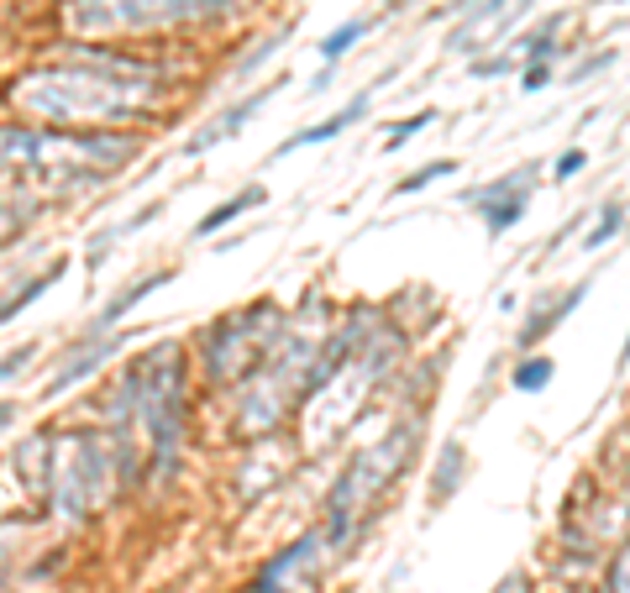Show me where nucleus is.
Masks as SVG:
<instances>
[{
	"label": "nucleus",
	"instance_id": "nucleus-1",
	"mask_svg": "<svg viewBox=\"0 0 630 593\" xmlns=\"http://www.w3.org/2000/svg\"><path fill=\"white\" fill-rule=\"evenodd\" d=\"M164 100V69L122 53H74L69 64L32 69L11 85V105L58 132H116Z\"/></svg>",
	"mask_w": 630,
	"mask_h": 593
},
{
	"label": "nucleus",
	"instance_id": "nucleus-2",
	"mask_svg": "<svg viewBox=\"0 0 630 593\" xmlns=\"http://www.w3.org/2000/svg\"><path fill=\"white\" fill-rule=\"evenodd\" d=\"M137 158L126 132H58V126H0V174L11 179H111Z\"/></svg>",
	"mask_w": 630,
	"mask_h": 593
},
{
	"label": "nucleus",
	"instance_id": "nucleus-3",
	"mask_svg": "<svg viewBox=\"0 0 630 593\" xmlns=\"http://www.w3.org/2000/svg\"><path fill=\"white\" fill-rule=\"evenodd\" d=\"M126 400L137 426L147 430V451H153V473L173 478L179 468V447L190 430V394H184V342H158L147 347V357L126 373Z\"/></svg>",
	"mask_w": 630,
	"mask_h": 593
},
{
	"label": "nucleus",
	"instance_id": "nucleus-4",
	"mask_svg": "<svg viewBox=\"0 0 630 593\" xmlns=\"http://www.w3.org/2000/svg\"><path fill=\"white\" fill-rule=\"evenodd\" d=\"M243 0H64L58 26L69 37H147L190 22H216Z\"/></svg>",
	"mask_w": 630,
	"mask_h": 593
},
{
	"label": "nucleus",
	"instance_id": "nucleus-5",
	"mask_svg": "<svg viewBox=\"0 0 630 593\" xmlns=\"http://www.w3.org/2000/svg\"><path fill=\"white\" fill-rule=\"evenodd\" d=\"M111 478H116V451L100 430H69L53 447L48 489H53V515L58 521H90L100 504L111 499Z\"/></svg>",
	"mask_w": 630,
	"mask_h": 593
},
{
	"label": "nucleus",
	"instance_id": "nucleus-6",
	"mask_svg": "<svg viewBox=\"0 0 630 593\" xmlns=\"http://www.w3.org/2000/svg\"><path fill=\"white\" fill-rule=\"evenodd\" d=\"M410 447H415V421H405V430L394 426L379 441V447H368L347 473L337 478V489L326 494V521H331V536L337 541H347V530H352V521L363 515L373 499L384 494V483L394 473H405V457H410Z\"/></svg>",
	"mask_w": 630,
	"mask_h": 593
},
{
	"label": "nucleus",
	"instance_id": "nucleus-7",
	"mask_svg": "<svg viewBox=\"0 0 630 593\" xmlns=\"http://www.w3.org/2000/svg\"><path fill=\"white\" fill-rule=\"evenodd\" d=\"M273 347H279V310L247 305L205 336V373L216 383H243Z\"/></svg>",
	"mask_w": 630,
	"mask_h": 593
},
{
	"label": "nucleus",
	"instance_id": "nucleus-8",
	"mask_svg": "<svg viewBox=\"0 0 630 593\" xmlns=\"http://www.w3.org/2000/svg\"><path fill=\"white\" fill-rule=\"evenodd\" d=\"M536 168L541 164H520L499 174V179H488L479 190H468V200L479 205V221H484L488 237H505L509 226H520L526 211H531V194H536Z\"/></svg>",
	"mask_w": 630,
	"mask_h": 593
},
{
	"label": "nucleus",
	"instance_id": "nucleus-9",
	"mask_svg": "<svg viewBox=\"0 0 630 593\" xmlns=\"http://www.w3.org/2000/svg\"><path fill=\"white\" fill-rule=\"evenodd\" d=\"M126 347V332L116 326V332H105V336H79L69 347V357L58 362V373H53L48 383H43V400H58V394H69V389H79L85 379H95L100 368L111 362V357Z\"/></svg>",
	"mask_w": 630,
	"mask_h": 593
},
{
	"label": "nucleus",
	"instance_id": "nucleus-10",
	"mask_svg": "<svg viewBox=\"0 0 630 593\" xmlns=\"http://www.w3.org/2000/svg\"><path fill=\"white\" fill-rule=\"evenodd\" d=\"M279 85H290V79L279 74L273 85H258L252 96L232 100V105H226L221 116H211V121H205V126H200V132H194V137H190V143H184V158H200V153H211V147H216V143H226V137H243V132H247V121H252V116H258V111H263V105H268V100L279 96Z\"/></svg>",
	"mask_w": 630,
	"mask_h": 593
},
{
	"label": "nucleus",
	"instance_id": "nucleus-11",
	"mask_svg": "<svg viewBox=\"0 0 630 593\" xmlns=\"http://www.w3.org/2000/svg\"><path fill=\"white\" fill-rule=\"evenodd\" d=\"M583 294H588V279H578V284H567V289H552V294H541V300L526 310V321H520V332H515V347H520V353H536V347H541V342H547V336L558 332L562 321L583 305Z\"/></svg>",
	"mask_w": 630,
	"mask_h": 593
},
{
	"label": "nucleus",
	"instance_id": "nucleus-12",
	"mask_svg": "<svg viewBox=\"0 0 630 593\" xmlns=\"http://www.w3.org/2000/svg\"><path fill=\"white\" fill-rule=\"evenodd\" d=\"M373 90H379V85H368V90H358V96L347 100L341 111H331V116H326V121H315V126H305V132H294L290 143L279 147V158H284V153H300V147L337 143V137H341V132H347V126H352V121H363V116H368V105H373Z\"/></svg>",
	"mask_w": 630,
	"mask_h": 593
},
{
	"label": "nucleus",
	"instance_id": "nucleus-13",
	"mask_svg": "<svg viewBox=\"0 0 630 593\" xmlns=\"http://www.w3.org/2000/svg\"><path fill=\"white\" fill-rule=\"evenodd\" d=\"M173 279V268H153V273H143V279H132V284L126 289H116V300H111V305L100 310L95 321H90V332L85 336H105V332H116V326H122L126 315H132V310L143 305L147 294H153V289H164Z\"/></svg>",
	"mask_w": 630,
	"mask_h": 593
},
{
	"label": "nucleus",
	"instance_id": "nucleus-14",
	"mask_svg": "<svg viewBox=\"0 0 630 593\" xmlns=\"http://www.w3.org/2000/svg\"><path fill=\"white\" fill-rule=\"evenodd\" d=\"M69 273V258H53V262H43L32 279H22L16 289H5V300H0V321H11V315H22L26 305H37L43 300V289H53L58 279Z\"/></svg>",
	"mask_w": 630,
	"mask_h": 593
},
{
	"label": "nucleus",
	"instance_id": "nucleus-15",
	"mask_svg": "<svg viewBox=\"0 0 630 593\" xmlns=\"http://www.w3.org/2000/svg\"><path fill=\"white\" fill-rule=\"evenodd\" d=\"M462 478H468V451H462V441H447L437 457V473H431V510H441L447 499L458 494Z\"/></svg>",
	"mask_w": 630,
	"mask_h": 593
},
{
	"label": "nucleus",
	"instance_id": "nucleus-16",
	"mask_svg": "<svg viewBox=\"0 0 630 593\" xmlns=\"http://www.w3.org/2000/svg\"><path fill=\"white\" fill-rule=\"evenodd\" d=\"M263 200H268L263 184H247V190H237L232 200H221V205H216L211 215H200V226H194V232H200V237H216L221 226H232L237 215H247L252 205H263Z\"/></svg>",
	"mask_w": 630,
	"mask_h": 593
},
{
	"label": "nucleus",
	"instance_id": "nucleus-17",
	"mask_svg": "<svg viewBox=\"0 0 630 593\" xmlns=\"http://www.w3.org/2000/svg\"><path fill=\"white\" fill-rule=\"evenodd\" d=\"M368 32H373V16H347L341 26H331L320 43H315V53H320V64H337V58H347V53L363 43Z\"/></svg>",
	"mask_w": 630,
	"mask_h": 593
},
{
	"label": "nucleus",
	"instance_id": "nucleus-18",
	"mask_svg": "<svg viewBox=\"0 0 630 593\" xmlns=\"http://www.w3.org/2000/svg\"><path fill=\"white\" fill-rule=\"evenodd\" d=\"M552 373H558V362H552L547 353H520V362H515L509 383H515L520 394H541V389L552 383Z\"/></svg>",
	"mask_w": 630,
	"mask_h": 593
},
{
	"label": "nucleus",
	"instance_id": "nucleus-19",
	"mask_svg": "<svg viewBox=\"0 0 630 593\" xmlns=\"http://www.w3.org/2000/svg\"><path fill=\"white\" fill-rule=\"evenodd\" d=\"M620 232H626V205H620V200H609V205H599V211H594V226L583 232V253H599V247H605V242H615Z\"/></svg>",
	"mask_w": 630,
	"mask_h": 593
},
{
	"label": "nucleus",
	"instance_id": "nucleus-20",
	"mask_svg": "<svg viewBox=\"0 0 630 593\" xmlns=\"http://www.w3.org/2000/svg\"><path fill=\"white\" fill-rule=\"evenodd\" d=\"M458 158H431V164H420L410 174V179H400V184H394V200H400V194H420V190H431V184H441V179H452V174H458Z\"/></svg>",
	"mask_w": 630,
	"mask_h": 593
},
{
	"label": "nucleus",
	"instance_id": "nucleus-21",
	"mask_svg": "<svg viewBox=\"0 0 630 593\" xmlns=\"http://www.w3.org/2000/svg\"><path fill=\"white\" fill-rule=\"evenodd\" d=\"M290 32H294V22H284V26H279V32H273V37H263L258 48L247 53V58H243V64H237V69H232V74H237V79H247V74H252V69H263L268 58H273V53H279V48H284V43H290Z\"/></svg>",
	"mask_w": 630,
	"mask_h": 593
},
{
	"label": "nucleus",
	"instance_id": "nucleus-22",
	"mask_svg": "<svg viewBox=\"0 0 630 593\" xmlns=\"http://www.w3.org/2000/svg\"><path fill=\"white\" fill-rule=\"evenodd\" d=\"M431 121H437V111H431V105H426V111H415V116H405V121H394V132L384 137V153H400L405 143H415V137H420Z\"/></svg>",
	"mask_w": 630,
	"mask_h": 593
},
{
	"label": "nucleus",
	"instance_id": "nucleus-23",
	"mask_svg": "<svg viewBox=\"0 0 630 593\" xmlns=\"http://www.w3.org/2000/svg\"><path fill=\"white\" fill-rule=\"evenodd\" d=\"M583 168H588V153L573 143V147H562L558 158H552V179H558V184H567V179H578Z\"/></svg>",
	"mask_w": 630,
	"mask_h": 593
},
{
	"label": "nucleus",
	"instance_id": "nucleus-24",
	"mask_svg": "<svg viewBox=\"0 0 630 593\" xmlns=\"http://www.w3.org/2000/svg\"><path fill=\"white\" fill-rule=\"evenodd\" d=\"M37 353H43V342H22V347H11V353L0 357V383L16 379V373H22V368H26V362H32Z\"/></svg>",
	"mask_w": 630,
	"mask_h": 593
},
{
	"label": "nucleus",
	"instance_id": "nucleus-25",
	"mask_svg": "<svg viewBox=\"0 0 630 593\" xmlns=\"http://www.w3.org/2000/svg\"><path fill=\"white\" fill-rule=\"evenodd\" d=\"M605 69H615V48L588 53L583 64H573V69H567V85H583V79H594V74H605Z\"/></svg>",
	"mask_w": 630,
	"mask_h": 593
},
{
	"label": "nucleus",
	"instance_id": "nucleus-26",
	"mask_svg": "<svg viewBox=\"0 0 630 593\" xmlns=\"http://www.w3.org/2000/svg\"><path fill=\"white\" fill-rule=\"evenodd\" d=\"M552 85V58H531V64H520V90L536 96V90H547Z\"/></svg>",
	"mask_w": 630,
	"mask_h": 593
},
{
	"label": "nucleus",
	"instance_id": "nucleus-27",
	"mask_svg": "<svg viewBox=\"0 0 630 593\" xmlns=\"http://www.w3.org/2000/svg\"><path fill=\"white\" fill-rule=\"evenodd\" d=\"M122 237H126L122 226H105V232H95V237H90V253H85V262H90V268H100V262L111 258V247H116Z\"/></svg>",
	"mask_w": 630,
	"mask_h": 593
},
{
	"label": "nucleus",
	"instance_id": "nucleus-28",
	"mask_svg": "<svg viewBox=\"0 0 630 593\" xmlns=\"http://www.w3.org/2000/svg\"><path fill=\"white\" fill-rule=\"evenodd\" d=\"M515 64H520L515 53H494V58H479V64H473V74H479V79H494V74H509Z\"/></svg>",
	"mask_w": 630,
	"mask_h": 593
},
{
	"label": "nucleus",
	"instance_id": "nucleus-29",
	"mask_svg": "<svg viewBox=\"0 0 630 593\" xmlns=\"http://www.w3.org/2000/svg\"><path fill=\"white\" fill-rule=\"evenodd\" d=\"M11 421H16V404H11V400H0V430L11 426Z\"/></svg>",
	"mask_w": 630,
	"mask_h": 593
},
{
	"label": "nucleus",
	"instance_id": "nucleus-30",
	"mask_svg": "<svg viewBox=\"0 0 630 593\" xmlns=\"http://www.w3.org/2000/svg\"><path fill=\"white\" fill-rule=\"evenodd\" d=\"M11 221H16V215H11V211H0V242H5V232H11Z\"/></svg>",
	"mask_w": 630,
	"mask_h": 593
},
{
	"label": "nucleus",
	"instance_id": "nucleus-31",
	"mask_svg": "<svg viewBox=\"0 0 630 593\" xmlns=\"http://www.w3.org/2000/svg\"><path fill=\"white\" fill-rule=\"evenodd\" d=\"M462 5H468V0H447V11H462Z\"/></svg>",
	"mask_w": 630,
	"mask_h": 593
},
{
	"label": "nucleus",
	"instance_id": "nucleus-32",
	"mask_svg": "<svg viewBox=\"0 0 630 593\" xmlns=\"http://www.w3.org/2000/svg\"><path fill=\"white\" fill-rule=\"evenodd\" d=\"M620 362H630V342H626V353H620Z\"/></svg>",
	"mask_w": 630,
	"mask_h": 593
},
{
	"label": "nucleus",
	"instance_id": "nucleus-33",
	"mask_svg": "<svg viewBox=\"0 0 630 593\" xmlns=\"http://www.w3.org/2000/svg\"><path fill=\"white\" fill-rule=\"evenodd\" d=\"M609 5H615V0H609Z\"/></svg>",
	"mask_w": 630,
	"mask_h": 593
}]
</instances>
